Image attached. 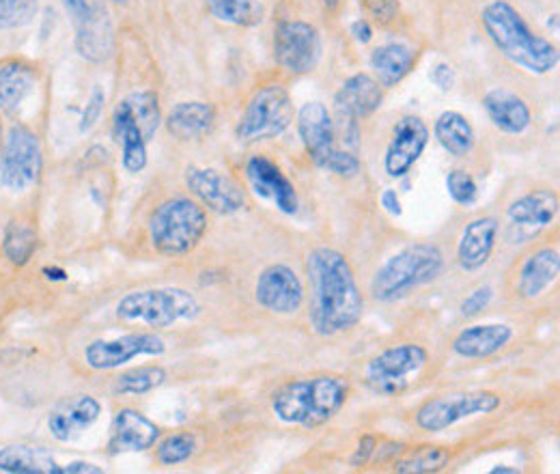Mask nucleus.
I'll use <instances>...</instances> for the list:
<instances>
[{
    "mask_svg": "<svg viewBox=\"0 0 560 474\" xmlns=\"http://www.w3.org/2000/svg\"><path fill=\"white\" fill-rule=\"evenodd\" d=\"M0 134H3V130H0Z\"/></svg>",
    "mask_w": 560,
    "mask_h": 474,
    "instance_id": "55",
    "label": "nucleus"
},
{
    "mask_svg": "<svg viewBox=\"0 0 560 474\" xmlns=\"http://www.w3.org/2000/svg\"><path fill=\"white\" fill-rule=\"evenodd\" d=\"M44 274H48L50 281H52V278H54V281H63V278H65V272H63V270H56V268H54V270H52V268H46Z\"/></svg>",
    "mask_w": 560,
    "mask_h": 474,
    "instance_id": "51",
    "label": "nucleus"
},
{
    "mask_svg": "<svg viewBox=\"0 0 560 474\" xmlns=\"http://www.w3.org/2000/svg\"><path fill=\"white\" fill-rule=\"evenodd\" d=\"M115 3H130V0H115Z\"/></svg>",
    "mask_w": 560,
    "mask_h": 474,
    "instance_id": "54",
    "label": "nucleus"
},
{
    "mask_svg": "<svg viewBox=\"0 0 560 474\" xmlns=\"http://www.w3.org/2000/svg\"><path fill=\"white\" fill-rule=\"evenodd\" d=\"M502 406V397L494 390H466V393H444L427 399L416 410V425L427 434H440L466 418L487 416Z\"/></svg>",
    "mask_w": 560,
    "mask_h": 474,
    "instance_id": "8",
    "label": "nucleus"
},
{
    "mask_svg": "<svg viewBox=\"0 0 560 474\" xmlns=\"http://www.w3.org/2000/svg\"><path fill=\"white\" fill-rule=\"evenodd\" d=\"M76 31V50L84 61L104 63L115 52V20L106 0H63Z\"/></svg>",
    "mask_w": 560,
    "mask_h": 474,
    "instance_id": "9",
    "label": "nucleus"
},
{
    "mask_svg": "<svg viewBox=\"0 0 560 474\" xmlns=\"http://www.w3.org/2000/svg\"><path fill=\"white\" fill-rule=\"evenodd\" d=\"M429 78H431V82L433 85H436L440 91H451L453 87H455V80H457V76H455V69L448 65V63H438L436 67L431 69V74H429Z\"/></svg>",
    "mask_w": 560,
    "mask_h": 474,
    "instance_id": "46",
    "label": "nucleus"
},
{
    "mask_svg": "<svg viewBox=\"0 0 560 474\" xmlns=\"http://www.w3.org/2000/svg\"><path fill=\"white\" fill-rule=\"evenodd\" d=\"M308 324L319 337H339L354 330L364 313V298L352 263L339 250L319 246L306 255Z\"/></svg>",
    "mask_w": 560,
    "mask_h": 474,
    "instance_id": "1",
    "label": "nucleus"
},
{
    "mask_svg": "<svg viewBox=\"0 0 560 474\" xmlns=\"http://www.w3.org/2000/svg\"><path fill=\"white\" fill-rule=\"evenodd\" d=\"M321 5H324L326 11H336L341 7V0H321Z\"/></svg>",
    "mask_w": 560,
    "mask_h": 474,
    "instance_id": "52",
    "label": "nucleus"
},
{
    "mask_svg": "<svg viewBox=\"0 0 560 474\" xmlns=\"http://www.w3.org/2000/svg\"><path fill=\"white\" fill-rule=\"evenodd\" d=\"M125 106H128L130 115L134 117L136 125L143 132L145 141L149 143L156 136L160 123H162V110L160 100L153 91H134L132 95L125 97Z\"/></svg>",
    "mask_w": 560,
    "mask_h": 474,
    "instance_id": "34",
    "label": "nucleus"
},
{
    "mask_svg": "<svg viewBox=\"0 0 560 474\" xmlns=\"http://www.w3.org/2000/svg\"><path fill=\"white\" fill-rule=\"evenodd\" d=\"M196 451V438L192 434H173L158 444L156 459L162 466L184 464Z\"/></svg>",
    "mask_w": 560,
    "mask_h": 474,
    "instance_id": "38",
    "label": "nucleus"
},
{
    "mask_svg": "<svg viewBox=\"0 0 560 474\" xmlns=\"http://www.w3.org/2000/svg\"><path fill=\"white\" fill-rule=\"evenodd\" d=\"M451 449L448 446H418L405 457H399L392 462V470L399 474H431L440 472L451 462Z\"/></svg>",
    "mask_w": 560,
    "mask_h": 474,
    "instance_id": "33",
    "label": "nucleus"
},
{
    "mask_svg": "<svg viewBox=\"0 0 560 474\" xmlns=\"http://www.w3.org/2000/svg\"><path fill=\"white\" fill-rule=\"evenodd\" d=\"M515 337L509 324H476L461 330L451 343L455 356L466 360H483L502 352Z\"/></svg>",
    "mask_w": 560,
    "mask_h": 474,
    "instance_id": "23",
    "label": "nucleus"
},
{
    "mask_svg": "<svg viewBox=\"0 0 560 474\" xmlns=\"http://www.w3.org/2000/svg\"><path fill=\"white\" fill-rule=\"evenodd\" d=\"M274 59L293 76L311 74L321 59V37L313 24L283 20L274 29Z\"/></svg>",
    "mask_w": 560,
    "mask_h": 474,
    "instance_id": "12",
    "label": "nucleus"
},
{
    "mask_svg": "<svg viewBox=\"0 0 560 474\" xmlns=\"http://www.w3.org/2000/svg\"><path fill=\"white\" fill-rule=\"evenodd\" d=\"M429 365V352L423 345L399 343L375 354L364 367V380L377 395H399L410 386V378Z\"/></svg>",
    "mask_w": 560,
    "mask_h": 474,
    "instance_id": "10",
    "label": "nucleus"
},
{
    "mask_svg": "<svg viewBox=\"0 0 560 474\" xmlns=\"http://www.w3.org/2000/svg\"><path fill=\"white\" fill-rule=\"evenodd\" d=\"M160 440V427L134 408H121L110 425L108 449L112 455L143 453Z\"/></svg>",
    "mask_w": 560,
    "mask_h": 474,
    "instance_id": "19",
    "label": "nucleus"
},
{
    "mask_svg": "<svg viewBox=\"0 0 560 474\" xmlns=\"http://www.w3.org/2000/svg\"><path fill=\"white\" fill-rule=\"evenodd\" d=\"M317 166H319V169H324V171H328L332 175L345 177V179L356 177L360 173V169H362V164H360L356 153L341 151V149H336V147Z\"/></svg>",
    "mask_w": 560,
    "mask_h": 474,
    "instance_id": "41",
    "label": "nucleus"
},
{
    "mask_svg": "<svg viewBox=\"0 0 560 474\" xmlns=\"http://www.w3.org/2000/svg\"><path fill=\"white\" fill-rule=\"evenodd\" d=\"M446 190L451 194V199L457 205L470 207L479 201V186H476L474 177L468 171L453 169L446 175Z\"/></svg>",
    "mask_w": 560,
    "mask_h": 474,
    "instance_id": "40",
    "label": "nucleus"
},
{
    "mask_svg": "<svg viewBox=\"0 0 560 474\" xmlns=\"http://www.w3.org/2000/svg\"><path fill=\"white\" fill-rule=\"evenodd\" d=\"M35 69L26 61L11 59L0 63V108L16 113L35 91Z\"/></svg>",
    "mask_w": 560,
    "mask_h": 474,
    "instance_id": "30",
    "label": "nucleus"
},
{
    "mask_svg": "<svg viewBox=\"0 0 560 474\" xmlns=\"http://www.w3.org/2000/svg\"><path fill=\"white\" fill-rule=\"evenodd\" d=\"M39 0H0V31L26 26L35 18Z\"/></svg>",
    "mask_w": 560,
    "mask_h": 474,
    "instance_id": "39",
    "label": "nucleus"
},
{
    "mask_svg": "<svg viewBox=\"0 0 560 474\" xmlns=\"http://www.w3.org/2000/svg\"><path fill=\"white\" fill-rule=\"evenodd\" d=\"M306 298L302 278L287 263H272L257 276L255 300L272 315H296Z\"/></svg>",
    "mask_w": 560,
    "mask_h": 474,
    "instance_id": "15",
    "label": "nucleus"
},
{
    "mask_svg": "<svg viewBox=\"0 0 560 474\" xmlns=\"http://www.w3.org/2000/svg\"><path fill=\"white\" fill-rule=\"evenodd\" d=\"M164 382H166V371L160 365H147L117 375L112 390H115L117 395H145L162 386Z\"/></svg>",
    "mask_w": 560,
    "mask_h": 474,
    "instance_id": "36",
    "label": "nucleus"
},
{
    "mask_svg": "<svg viewBox=\"0 0 560 474\" xmlns=\"http://www.w3.org/2000/svg\"><path fill=\"white\" fill-rule=\"evenodd\" d=\"M481 26L502 57L524 72L545 76L558 67V48L550 39L532 33L522 13L507 0L489 3L481 13Z\"/></svg>",
    "mask_w": 560,
    "mask_h": 474,
    "instance_id": "2",
    "label": "nucleus"
},
{
    "mask_svg": "<svg viewBox=\"0 0 560 474\" xmlns=\"http://www.w3.org/2000/svg\"><path fill=\"white\" fill-rule=\"evenodd\" d=\"M492 474H517V468H509V466H496V468H492Z\"/></svg>",
    "mask_w": 560,
    "mask_h": 474,
    "instance_id": "53",
    "label": "nucleus"
},
{
    "mask_svg": "<svg viewBox=\"0 0 560 474\" xmlns=\"http://www.w3.org/2000/svg\"><path fill=\"white\" fill-rule=\"evenodd\" d=\"M498 220L494 216H481L470 220L459 235L457 263L461 270L479 272L494 255L498 240Z\"/></svg>",
    "mask_w": 560,
    "mask_h": 474,
    "instance_id": "20",
    "label": "nucleus"
},
{
    "mask_svg": "<svg viewBox=\"0 0 560 474\" xmlns=\"http://www.w3.org/2000/svg\"><path fill=\"white\" fill-rule=\"evenodd\" d=\"M207 9L218 22L233 26H252L261 22L257 0H205Z\"/></svg>",
    "mask_w": 560,
    "mask_h": 474,
    "instance_id": "37",
    "label": "nucleus"
},
{
    "mask_svg": "<svg viewBox=\"0 0 560 474\" xmlns=\"http://www.w3.org/2000/svg\"><path fill=\"white\" fill-rule=\"evenodd\" d=\"M35 248H37L35 229L31 225H26V222L11 220L3 235L5 257L13 263V266L22 268L28 261H31Z\"/></svg>",
    "mask_w": 560,
    "mask_h": 474,
    "instance_id": "35",
    "label": "nucleus"
},
{
    "mask_svg": "<svg viewBox=\"0 0 560 474\" xmlns=\"http://www.w3.org/2000/svg\"><path fill=\"white\" fill-rule=\"evenodd\" d=\"M201 304L190 291L177 287L132 291L117 304L121 322H138L149 328H171L199 317Z\"/></svg>",
    "mask_w": 560,
    "mask_h": 474,
    "instance_id": "6",
    "label": "nucleus"
},
{
    "mask_svg": "<svg viewBox=\"0 0 560 474\" xmlns=\"http://www.w3.org/2000/svg\"><path fill=\"white\" fill-rule=\"evenodd\" d=\"M349 33H352V37L358 41V44H369V41L373 39V26L369 24V20L360 18L349 26Z\"/></svg>",
    "mask_w": 560,
    "mask_h": 474,
    "instance_id": "48",
    "label": "nucleus"
},
{
    "mask_svg": "<svg viewBox=\"0 0 560 474\" xmlns=\"http://www.w3.org/2000/svg\"><path fill=\"white\" fill-rule=\"evenodd\" d=\"M558 216V194L550 188L530 190L509 203L507 218L515 227L543 229Z\"/></svg>",
    "mask_w": 560,
    "mask_h": 474,
    "instance_id": "26",
    "label": "nucleus"
},
{
    "mask_svg": "<svg viewBox=\"0 0 560 474\" xmlns=\"http://www.w3.org/2000/svg\"><path fill=\"white\" fill-rule=\"evenodd\" d=\"M104 470L91 462H72L61 468V474H102Z\"/></svg>",
    "mask_w": 560,
    "mask_h": 474,
    "instance_id": "50",
    "label": "nucleus"
},
{
    "mask_svg": "<svg viewBox=\"0 0 560 474\" xmlns=\"http://www.w3.org/2000/svg\"><path fill=\"white\" fill-rule=\"evenodd\" d=\"M216 110L207 102H179L166 117V128L179 141H199L212 132Z\"/></svg>",
    "mask_w": 560,
    "mask_h": 474,
    "instance_id": "28",
    "label": "nucleus"
},
{
    "mask_svg": "<svg viewBox=\"0 0 560 474\" xmlns=\"http://www.w3.org/2000/svg\"><path fill=\"white\" fill-rule=\"evenodd\" d=\"M112 136L121 147L123 169L132 175L143 171L147 166V141L125 102H121L112 115Z\"/></svg>",
    "mask_w": 560,
    "mask_h": 474,
    "instance_id": "27",
    "label": "nucleus"
},
{
    "mask_svg": "<svg viewBox=\"0 0 560 474\" xmlns=\"http://www.w3.org/2000/svg\"><path fill=\"white\" fill-rule=\"evenodd\" d=\"M102 414L100 401L91 395H76L56 406L48 416V429L59 442H72L91 429Z\"/></svg>",
    "mask_w": 560,
    "mask_h": 474,
    "instance_id": "22",
    "label": "nucleus"
},
{
    "mask_svg": "<svg viewBox=\"0 0 560 474\" xmlns=\"http://www.w3.org/2000/svg\"><path fill=\"white\" fill-rule=\"evenodd\" d=\"M377 24H390L399 13V0H362Z\"/></svg>",
    "mask_w": 560,
    "mask_h": 474,
    "instance_id": "44",
    "label": "nucleus"
},
{
    "mask_svg": "<svg viewBox=\"0 0 560 474\" xmlns=\"http://www.w3.org/2000/svg\"><path fill=\"white\" fill-rule=\"evenodd\" d=\"M298 134L315 164L334 149L336 128L330 110L321 102H308L298 110Z\"/></svg>",
    "mask_w": 560,
    "mask_h": 474,
    "instance_id": "24",
    "label": "nucleus"
},
{
    "mask_svg": "<svg viewBox=\"0 0 560 474\" xmlns=\"http://www.w3.org/2000/svg\"><path fill=\"white\" fill-rule=\"evenodd\" d=\"M186 186L194 201L214 214L231 216L246 207V192L242 186L231 175L218 169L190 166L186 171Z\"/></svg>",
    "mask_w": 560,
    "mask_h": 474,
    "instance_id": "13",
    "label": "nucleus"
},
{
    "mask_svg": "<svg viewBox=\"0 0 560 474\" xmlns=\"http://www.w3.org/2000/svg\"><path fill=\"white\" fill-rule=\"evenodd\" d=\"M166 343L156 332H132L117 339H100L84 347V362L93 371L119 369L138 356H162Z\"/></svg>",
    "mask_w": 560,
    "mask_h": 474,
    "instance_id": "14",
    "label": "nucleus"
},
{
    "mask_svg": "<svg viewBox=\"0 0 560 474\" xmlns=\"http://www.w3.org/2000/svg\"><path fill=\"white\" fill-rule=\"evenodd\" d=\"M560 274V253L556 246H541L532 250L517 266L515 294L522 300H537L548 291Z\"/></svg>",
    "mask_w": 560,
    "mask_h": 474,
    "instance_id": "18",
    "label": "nucleus"
},
{
    "mask_svg": "<svg viewBox=\"0 0 560 474\" xmlns=\"http://www.w3.org/2000/svg\"><path fill=\"white\" fill-rule=\"evenodd\" d=\"M149 242L164 257H184L203 242L207 212L190 197H173L160 203L149 218Z\"/></svg>",
    "mask_w": 560,
    "mask_h": 474,
    "instance_id": "5",
    "label": "nucleus"
},
{
    "mask_svg": "<svg viewBox=\"0 0 560 474\" xmlns=\"http://www.w3.org/2000/svg\"><path fill=\"white\" fill-rule=\"evenodd\" d=\"M384 102V89L371 74H354L347 78L334 95V106L339 119L360 121L380 110Z\"/></svg>",
    "mask_w": 560,
    "mask_h": 474,
    "instance_id": "21",
    "label": "nucleus"
},
{
    "mask_svg": "<svg viewBox=\"0 0 560 474\" xmlns=\"http://www.w3.org/2000/svg\"><path fill=\"white\" fill-rule=\"evenodd\" d=\"M293 123V102L280 82L259 87L237 121L235 136L240 143H261L283 136Z\"/></svg>",
    "mask_w": 560,
    "mask_h": 474,
    "instance_id": "7",
    "label": "nucleus"
},
{
    "mask_svg": "<svg viewBox=\"0 0 560 474\" xmlns=\"http://www.w3.org/2000/svg\"><path fill=\"white\" fill-rule=\"evenodd\" d=\"M104 104H106V95L100 87H95L91 91V97H89V102H87V108H84V113H82V121H80V130L82 132H89L93 125L100 121L102 117V110H104Z\"/></svg>",
    "mask_w": 560,
    "mask_h": 474,
    "instance_id": "43",
    "label": "nucleus"
},
{
    "mask_svg": "<svg viewBox=\"0 0 560 474\" xmlns=\"http://www.w3.org/2000/svg\"><path fill=\"white\" fill-rule=\"evenodd\" d=\"M433 134H436L442 149L453 158H466L476 143L472 123L457 110L442 113L433 125Z\"/></svg>",
    "mask_w": 560,
    "mask_h": 474,
    "instance_id": "32",
    "label": "nucleus"
},
{
    "mask_svg": "<svg viewBox=\"0 0 560 474\" xmlns=\"http://www.w3.org/2000/svg\"><path fill=\"white\" fill-rule=\"evenodd\" d=\"M429 145L427 123L416 115L401 117L392 128L384 153V171L392 179L408 175Z\"/></svg>",
    "mask_w": 560,
    "mask_h": 474,
    "instance_id": "16",
    "label": "nucleus"
},
{
    "mask_svg": "<svg viewBox=\"0 0 560 474\" xmlns=\"http://www.w3.org/2000/svg\"><path fill=\"white\" fill-rule=\"evenodd\" d=\"M380 205L386 209L390 216H401L403 214V205H401L399 194H397V190H392V188H386L380 194Z\"/></svg>",
    "mask_w": 560,
    "mask_h": 474,
    "instance_id": "47",
    "label": "nucleus"
},
{
    "mask_svg": "<svg viewBox=\"0 0 560 474\" xmlns=\"http://www.w3.org/2000/svg\"><path fill=\"white\" fill-rule=\"evenodd\" d=\"M44 166L39 136L16 125L5 138L3 153H0V186L9 192H26L37 184Z\"/></svg>",
    "mask_w": 560,
    "mask_h": 474,
    "instance_id": "11",
    "label": "nucleus"
},
{
    "mask_svg": "<svg viewBox=\"0 0 560 474\" xmlns=\"http://www.w3.org/2000/svg\"><path fill=\"white\" fill-rule=\"evenodd\" d=\"M408 449H405V444H395V442H388V444H384V446H380V449H375V453H377V462H395V459L401 455V453H405Z\"/></svg>",
    "mask_w": 560,
    "mask_h": 474,
    "instance_id": "49",
    "label": "nucleus"
},
{
    "mask_svg": "<svg viewBox=\"0 0 560 474\" xmlns=\"http://www.w3.org/2000/svg\"><path fill=\"white\" fill-rule=\"evenodd\" d=\"M481 104L485 108L489 121H492L504 134L520 136L530 128L532 113L526 100L509 89L489 91L483 97Z\"/></svg>",
    "mask_w": 560,
    "mask_h": 474,
    "instance_id": "25",
    "label": "nucleus"
},
{
    "mask_svg": "<svg viewBox=\"0 0 560 474\" xmlns=\"http://www.w3.org/2000/svg\"><path fill=\"white\" fill-rule=\"evenodd\" d=\"M375 449H377V438L367 434V436H362L358 440V446H356V451L352 455V468H362V466H367L371 459L375 457Z\"/></svg>",
    "mask_w": 560,
    "mask_h": 474,
    "instance_id": "45",
    "label": "nucleus"
},
{
    "mask_svg": "<svg viewBox=\"0 0 560 474\" xmlns=\"http://www.w3.org/2000/svg\"><path fill=\"white\" fill-rule=\"evenodd\" d=\"M442 272L444 253L436 244L405 246L375 272L371 296L382 304L399 302L414 294L416 289L438 281Z\"/></svg>",
    "mask_w": 560,
    "mask_h": 474,
    "instance_id": "4",
    "label": "nucleus"
},
{
    "mask_svg": "<svg viewBox=\"0 0 560 474\" xmlns=\"http://www.w3.org/2000/svg\"><path fill=\"white\" fill-rule=\"evenodd\" d=\"M414 61L416 52L410 46L399 44V41L377 46L369 59L371 69L375 72V80L380 82L382 89H392L403 82V78L412 72Z\"/></svg>",
    "mask_w": 560,
    "mask_h": 474,
    "instance_id": "29",
    "label": "nucleus"
},
{
    "mask_svg": "<svg viewBox=\"0 0 560 474\" xmlns=\"http://www.w3.org/2000/svg\"><path fill=\"white\" fill-rule=\"evenodd\" d=\"M352 393L343 375L319 373L291 380L272 395V412L285 425L315 429L330 423Z\"/></svg>",
    "mask_w": 560,
    "mask_h": 474,
    "instance_id": "3",
    "label": "nucleus"
},
{
    "mask_svg": "<svg viewBox=\"0 0 560 474\" xmlns=\"http://www.w3.org/2000/svg\"><path fill=\"white\" fill-rule=\"evenodd\" d=\"M492 300H494V287H489V285L476 287L472 294L459 304V313H461V317H476L483 311H487V306L492 304Z\"/></svg>",
    "mask_w": 560,
    "mask_h": 474,
    "instance_id": "42",
    "label": "nucleus"
},
{
    "mask_svg": "<svg viewBox=\"0 0 560 474\" xmlns=\"http://www.w3.org/2000/svg\"><path fill=\"white\" fill-rule=\"evenodd\" d=\"M0 470L11 474H61L54 457L31 444H9L0 449Z\"/></svg>",
    "mask_w": 560,
    "mask_h": 474,
    "instance_id": "31",
    "label": "nucleus"
},
{
    "mask_svg": "<svg viewBox=\"0 0 560 474\" xmlns=\"http://www.w3.org/2000/svg\"><path fill=\"white\" fill-rule=\"evenodd\" d=\"M246 179L250 188L259 194L261 199L270 201L280 214L296 216L300 209L298 190L293 181L280 171V166L265 156H252L246 162Z\"/></svg>",
    "mask_w": 560,
    "mask_h": 474,
    "instance_id": "17",
    "label": "nucleus"
}]
</instances>
